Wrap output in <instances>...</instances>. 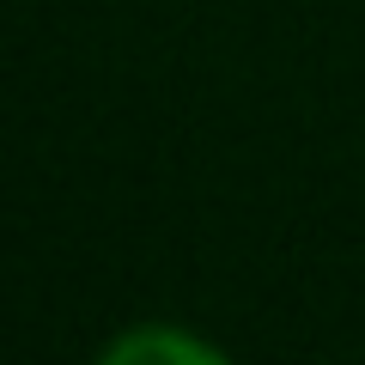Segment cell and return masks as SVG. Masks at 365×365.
<instances>
[{
  "mask_svg": "<svg viewBox=\"0 0 365 365\" xmlns=\"http://www.w3.org/2000/svg\"><path fill=\"white\" fill-rule=\"evenodd\" d=\"M146 359H182V365H220L225 347L201 335H182V329H165V323H140L128 335H116L104 347V365H146Z\"/></svg>",
  "mask_w": 365,
  "mask_h": 365,
  "instance_id": "obj_1",
  "label": "cell"
}]
</instances>
